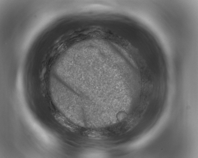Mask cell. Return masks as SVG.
<instances>
[{
	"label": "cell",
	"instance_id": "obj_1",
	"mask_svg": "<svg viewBox=\"0 0 198 158\" xmlns=\"http://www.w3.org/2000/svg\"><path fill=\"white\" fill-rule=\"evenodd\" d=\"M55 118L59 123L69 130L72 131H76V127L63 116L57 115L55 116Z\"/></svg>",
	"mask_w": 198,
	"mask_h": 158
},
{
	"label": "cell",
	"instance_id": "obj_2",
	"mask_svg": "<svg viewBox=\"0 0 198 158\" xmlns=\"http://www.w3.org/2000/svg\"><path fill=\"white\" fill-rule=\"evenodd\" d=\"M88 136L92 138H99L102 137V133L101 132L97 131H89L88 133Z\"/></svg>",
	"mask_w": 198,
	"mask_h": 158
}]
</instances>
